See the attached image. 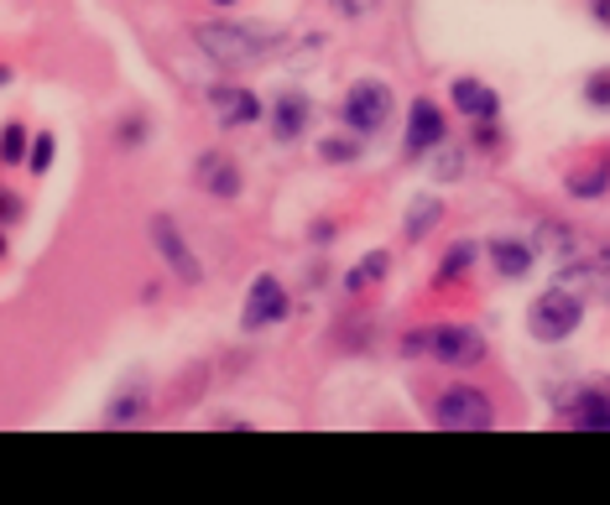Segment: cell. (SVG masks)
<instances>
[{
	"mask_svg": "<svg viewBox=\"0 0 610 505\" xmlns=\"http://www.w3.org/2000/svg\"><path fill=\"white\" fill-rule=\"evenodd\" d=\"M438 215H444V209H438L434 198H423V204H417V215H407V234H413V240H423V234L438 224Z\"/></svg>",
	"mask_w": 610,
	"mask_h": 505,
	"instance_id": "17",
	"label": "cell"
},
{
	"mask_svg": "<svg viewBox=\"0 0 610 505\" xmlns=\"http://www.w3.org/2000/svg\"><path fill=\"white\" fill-rule=\"evenodd\" d=\"M141 407H146V396H141V391H126V396H116V402H110L105 422H110V428H131V422L141 417Z\"/></svg>",
	"mask_w": 610,
	"mask_h": 505,
	"instance_id": "16",
	"label": "cell"
},
{
	"mask_svg": "<svg viewBox=\"0 0 610 505\" xmlns=\"http://www.w3.org/2000/svg\"><path fill=\"white\" fill-rule=\"evenodd\" d=\"M53 146H58V141L42 131V136L26 146V167H32V173H47V167H53Z\"/></svg>",
	"mask_w": 610,
	"mask_h": 505,
	"instance_id": "20",
	"label": "cell"
},
{
	"mask_svg": "<svg viewBox=\"0 0 610 505\" xmlns=\"http://www.w3.org/2000/svg\"><path fill=\"white\" fill-rule=\"evenodd\" d=\"M491 266L501 276H527L532 272V245H527V240H495V245H491Z\"/></svg>",
	"mask_w": 610,
	"mask_h": 505,
	"instance_id": "14",
	"label": "cell"
},
{
	"mask_svg": "<svg viewBox=\"0 0 610 505\" xmlns=\"http://www.w3.org/2000/svg\"><path fill=\"white\" fill-rule=\"evenodd\" d=\"M329 6H335L339 17L360 21V17H371V11H375V6H381V0H329Z\"/></svg>",
	"mask_w": 610,
	"mask_h": 505,
	"instance_id": "23",
	"label": "cell"
},
{
	"mask_svg": "<svg viewBox=\"0 0 610 505\" xmlns=\"http://www.w3.org/2000/svg\"><path fill=\"white\" fill-rule=\"evenodd\" d=\"M606 183H610V167H600V173H585V177L574 173V177H569V194H574V198H590V194H606Z\"/></svg>",
	"mask_w": 610,
	"mask_h": 505,
	"instance_id": "19",
	"label": "cell"
},
{
	"mask_svg": "<svg viewBox=\"0 0 610 505\" xmlns=\"http://www.w3.org/2000/svg\"><path fill=\"white\" fill-rule=\"evenodd\" d=\"M0 255H6V234H0Z\"/></svg>",
	"mask_w": 610,
	"mask_h": 505,
	"instance_id": "29",
	"label": "cell"
},
{
	"mask_svg": "<svg viewBox=\"0 0 610 505\" xmlns=\"http://www.w3.org/2000/svg\"><path fill=\"white\" fill-rule=\"evenodd\" d=\"M470 261H475V245H470V240H459V245H454V251L444 255V266H438V282H449V276H459L465 266H470Z\"/></svg>",
	"mask_w": 610,
	"mask_h": 505,
	"instance_id": "18",
	"label": "cell"
},
{
	"mask_svg": "<svg viewBox=\"0 0 610 505\" xmlns=\"http://www.w3.org/2000/svg\"><path fill=\"white\" fill-rule=\"evenodd\" d=\"M318 156H324V162H355V156H360V146H355V141H345V136H324Z\"/></svg>",
	"mask_w": 610,
	"mask_h": 505,
	"instance_id": "22",
	"label": "cell"
},
{
	"mask_svg": "<svg viewBox=\"0 0 610 505\" xmlns=\"http://www.w3.org/2000/svg\"><path fill=\"white\" fill-rule=\"evenodd\" d=\"M26 156V131L21 125H6L0 131V162H21Z\"/></svg>",
	"mask_w": 610,
	"mask_h": 505,
	"instance_id": "21",
	"label": "cell"
},
{
	"mask_svg": "<svg viewBox=\"0 0 610 505\" xmlns=\"http://www.w3.org/2000/svg\"><path fill=\"white\" fill-rule=\"evenodd\" d=\"M428 350H434L444 365L465 370V365H480V360H486V339H480V329H470V323H438V329L428 333Z\"/></svg>",
	"mask_w": 610,
	"mask_h": 505,
	"instance_id": "6",
	"label": "cell"
},
{
	"mask_svg": "<svg viewBox=\"0 0 610 505\" xmlns=\"http://www.w3.org/2000/svg\"><path fill=\"white\" fill-rule=\"evenodd\" d=\"M585 95H590V105H610V74L590 78V89H585Z\"/></svg>",
	"mask_w": 610,
	"mask_h": 505,
	"instance_id": "24",
	"label": "cell"
},
{
	"mask_svg": "<svg viewBox=\"0 0 610 505\" xmlns=\"http://www.w3.org/2000/svg\"><path fill=\"white\" fill-rule=\"evenodd\" d=\"M0 84H11V68H6V63H0Z\"/></svg>",
	"mask_w": 610,
	"mask_h": 505,
	"instance_id": "28",
	"label": "cell"
},
{
	"mask_svg": "<svg viewBox=\"0 0 610 505\" xmlns=\"http://www.w3.org/2000/svg\"><path fill=\"white\" fill-rule=\"evenodd\" d=\"M21 215V209H17V198H11V194H0V219H17Z\"/></svg>",
	"mask_w": 610,
	"mask_h": 505,
	"instance_id": "27",
	"label": "cell"
},
{
	"mask_svg": "<svg viewBox=\"0 0 610 505\" xmlns=\"http://www.w3.org/2000/svg\"><path fill=\"white\" fill-rule=\"evenodd\" d=\"M392 116H396V99L381 78H360V84H350V95H345V105H339V120L350 125V136H381V131L392 125Z\"/></svg>",
	"mask_w": 610,
	"mask_h": 505,
	"instance_id": "2",
	"label": "cell"
},
{
	"mask_svg": "<svg viewBox=\"0 0 610 505\" xmlns=\"http://www.w3.org/2000/svg\"><path fill=\"white\" fill-rule=\"evenodd\" d=\"M434 422L438 428H449V432H486V428H495V407H491L486 391L449 386L434 402Z\"/></svg>",
	"mask_w": 610,
	"mask_h": 505,
	"instance_id": "4",
	"label": "cell"
},
{
	"mask_svg": "<svg viewBox=\"0 0 610 505\" xmlns=\"http://www.w3.org/2000/svg\"><path fill=\"white\" fill-rule=\"evenodd\" d=\"M215 6H236V0H215Z\"/></svg>",
	"mask_w": 610,
	"mask_h": 505,
	"instance_id": "30",
	"label": "cell"
},
{
	"mask_svg": "<svg viewBox=\"0 0 610 505\" xmlns=\"http://www.w3.org/2000/svg\"><path fill=\"white\" fill-rule=\"evenodd\" d=\"M402 350H407V354H417V350H428V333H407V339H402Z\"/></svg>",
	"mask_w": 610,
	"mask_h": 505,
	"instance_id": "26",
	"label": "cell"
},
{
	"mask_svg": "<svg viewBox=\"0 0 610 505\" xmlns=\"http://www.w3.org/2000/svg\"><path fill=\"white\" fill-rule=\"evenodd\" d=\"M209 116L219 120V125H230V131H236V125H251V120H261V99L251 95V89H246V84H215V89H209Z\"/></svg>",
	"mask_w": 610,
	"mask_h": 505,
	"instance_id": "8",
	"label": "cell"
},
{
	"mask_svg": "<svg viewBox=\"0 0 610 505\" xmlns=\"http://www.w3.org/2000/svg\"><path fill=\"white\" fill-rule=\"evenodd\" d=\"M444 141V116H438V105L434 99H417L413 105V120H407V156H423L428 146H438Z\"/></svg>",
	"mask_w": 610,
	"mask_h": 505,
	"instance_id": "9",
	"label": "cell"
},
{
	"mask_svg": "<svg viewBox=\"0 0 610 505\" xmlns=\"http://www.w3.org/2000/svg\"><path fill=\"white\" fill-rule=\"evenodd\" d=\"M194 47L204 58H215L219 68H251V63L282 58L293 53V32H282L272 21H198Z\"/></svg>",
	"mask_w": 610,
	"mask_h": 505,
	"instance_id": "1",
	"label": "cell"
},
{
	"mask_svg": "<svg viewBox=\"0 0 610 505\" xmlns=\"http://www.w3.org/2000/svg\"><path fill=\"white\" fill-rule=\"evenodd\" d=\"M152 245H157V255L173 266L177 282H188V287H198V282H204V261L188 251V240H183V230H177V219L152 215Z\"/></svg>",
	"mask_w": 610,
	"mask_h": 505,
	"instance_id": "5",
	"label": "cell"
},
{
	"mask_svg": "<svg viewBox=\"0 0 610 505\" xmlns=\"http://www.w3.org/2000/svg\"><path fill=\"white\" fill-rule=\"evenodd\" d=\"M386 266H392V255H386V251H371L366 261H355V266H350V276H345V287H350V292L375 287V282L386 276Z\"/></svg>",
	"mask_w": 610,
	"mask_h": 505,
	"instance_id": "15",
	"label": "cell"
},
{
	"mask_svg": "<svg viewBox=\"0 0 610 505\" xmlns=\"http://www.w3.org/2000/svg\"><path fill=\"white\" fill-rule=\"evenodd\" d=\"M564 417L574 428H590V432H610V396L606 391H579L564 402Z\"/></svg>",
	"mask_w": 610,
	"mask_h": 505,
	"instance_id": "11",
	"label": "cell"
},
{
	"mask_svg": "<svg viewBox=\"0 0 610 505\" xmlns=\"http://www.w3.org/2000/svg\"><path fill=\"white\" fill-rule=\"evenodd\" d=\"M579 318H585V297H579L574 287L543 292V297L532 303V312H527L532 333H537L543 344H558V339H569V333L579 329Z\"/></svg>",
	"mask_w": 610,
	"mask_h": 505,
	"instance_id": "3",
	"label": "cell"
},
{
	"mask_svg": "<svg viewBox=\"0 0 610 505\" xmlns=\"http://www.w3.org/2000/svg\"><path fill=\"white\" fill-rule=\"evenodd\" d=\"M459 173H465V156H459V152L438 156V177H459Z\"/></svg>",
	"mask_w": 610,
	"mask_h": 505,
	"instance_id": "25",
	"label": "cell"
},
{
	"mask_svg": "<svg viewBox=\"0 0 610 505\" xmlns=\"http://www.w3.org/2000/svg\"><path fill=\"white\" fill-rule=\"evenodd\" d=\"M272 131L282 141H297L303 131H308V95H297V89H287V95L272 105Z\"/></svg>",
	"mask_w": 610,
	"mask_h": 505,
	"instance_id": "12",
	"label": "cell"
},
{
	"mask_svg": "<svg viewBox=\"0 0 610 505\" xmlns=\"http://www.w3.org/2000/svg\"><path fill=\"white\" fill-rule=\"evenodd\" d=\"M287 318V287L276 276H257L251 292H246V308H240V329H272Z\"/></svg>",
	"mask_w": 610,
	"mask_h": 505,
	"instance_id": "7",
	"label": "cell"
},
{
	"mask_svg": "<svg viewBox=\"0 0 610 505\" xmlns=\"http://www.w3.org/2000/svg\"><path fill=\"white\" fill-rule=\"evenodd\" d=\"M198 183H204L215 198H225V204L240 198V167L225 152H204V156H198Z\"/></svg>",
	"mask_w": 610,
	"mask_h": 505,
	"instance_id": "10",
	"label": "cell"
},
{
	"mask_svg": "<svg viewBox=\"0 0 610 505\" xmlns=\"http://www.w3.org/2000/svg\"><path fill=\"white\" fill-rule=\"evenodd\" d=\"M454 105L470 120H495V110H501V99L486 84H475V78H454Z\"/></svg>",
	"mask_w": 610,
	"mask_h": 505,
	"instance_id": "13",
	"label": "cell"
}]
</instances>
